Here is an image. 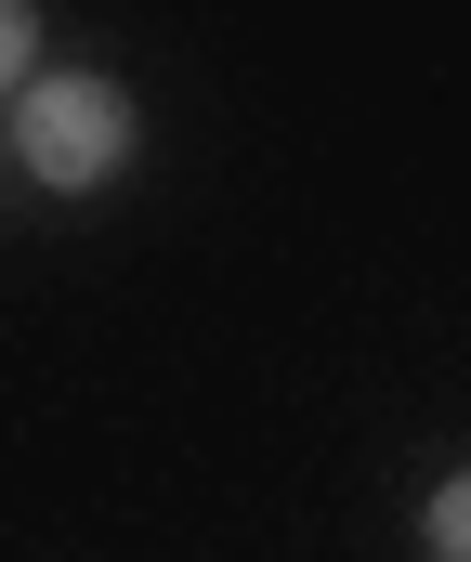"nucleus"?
<instances>
[{
	"instance_id": "f03ea898",
	"label": "nucleus",
	"mask_w": 471,
	"mask_h": 562,
	"mask_svg": "<svg viewBox=\"0 0 471 562\" xmlns=\"http://www.w3.org/2000/svg\"><path fill=\"white\" fill-rule=\"evenodd\" d=\"M419 537H433V562H471V471H446L419 497Z\"/></svg>"
},
{
	"instance_id": "f257e3e1",
	"label": "nucleus",
	"mask_w": 471,
	"mask_h": 562,
	"mask_svg": "<svg viewBox=\"0 0 471 562\" xmlns=\"http://www.w3.org/2000/svg\"><path fill=\"white\" fill-rule=\"evenodd\" d=\"M13 170L26 183H53V196H92V183H119L132 170V92L105 79V66H40L26 92H13Z\"/></svg>"
},
{
	"instance_id": "7ed1b4c3",
	"label": "nucleus",
	"mask_w": 471,
	"mask_h": 562,
	"mask_svg": "<svg viewBox=\"0 0 471 562\" xmlns=\"http://www.w3.org/2000/svg\"><path fill=\"white\" fill-rule=\"evenodd\" d=\"M26 79H40V13L0 0V92H26Z\"/></svg>"
}]
</instances>
